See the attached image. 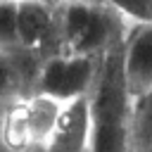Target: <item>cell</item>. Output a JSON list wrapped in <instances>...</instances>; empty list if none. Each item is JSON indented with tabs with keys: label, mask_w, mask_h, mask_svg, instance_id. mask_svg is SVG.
<instances>
[{
	"label": "cell",
	"mask_w": 152,
	"mask_h": 152,
	"mask_svg": "<svg viewBox=\"0 0 152 152\" xmlns=\"http://www.w3.org/2000/svg\"><path fill=\"white\" fill-rule=\"evenodd\" d=\"M62 104L45 95H26L0 109V131L12 152H43Z\"/></svg>",
	"instance_id": "3957f363"
},
{
	"label": "cell",
	"mask_w": 152,
	"mask_h": 152,
	"mask_svg": "<svg viewBox=\"0 0 152 152\" xmlns=\"http://www.w3.org/2000/svg\"><path fill=\"white\" fill-rule=\"evenodd\" d=\"M43 152H90L88 97L62 104V112Z\"/></svg>",
	"instance_id": "52a82bcc"
},
{
	"label": "cell",
	"mask_w": 152,
	"mask_h": 152,
	"mask_svg": "<svg viewBox=\"0 0 152 152\" xmlns=\"http://www.w3.org/2000/svg\"><path fill=\"white\" fill-rule=\"evenodd\" d=\"M17 45L40 62L59 55L57 2L24 0L17 2Z\"/></svg>",
	"instance_id": "5b68a950"
},
{
	"label": "cell",
	"mask_w": 152,
	"mask_h": 152,
	"mask_svg": "<svg viewBox=\"0 0 152 152\" xmlns=\"http://www.w3.org/2000/svg\"><path fill=\"white\" fill-rule=\"evenodd\" d=\"M131 152H152V90L133 102Z\"/></svg>",
	"instance_id": "9c48e42d"
},
{
	"label": "cell",
	"mask_w": 152,
	"mask_h": 152,
	"mask_svg": "<svg viewBox=\"0 0 152 152\" xmlns=\"http://www.w3.org/2000/svg\"><path fill=\"white\" fill-rule=\"evenodd\" d=\"M40 59L24 50H0V107L33 95Z\"/></svg>",
	"instance_id": "ba28073f"
},
{
	"label": "cell",
	"mask_w": 152,
	"mask_h": 152,
	"mask_svg": "<svg viewBox=\"0 0 152 152\" xmlns=\"http://www.w3.org/2000/svg\"><path fill=\"white\" fill-rule=\"evenodd\" d=\"M2 109V107H0ZM0 152H12L10 147H7V142H5V138H2V131H0Z\"/></svg>",
	"instance_id": "7c38bea8"
},
{
	"label": "cell",
	"mask_w": 152,
	"mask_h": 152,
	"mask_svg": "<svg viewBox=\"0 0 152 152\" xmlns=\"http://www.w3.org/2000/svg\"><path fill=\"white\" fill-rule=\"evenodd\" d=\"M100 57H76V55H52L40 62L33 93L45 95L59 104L88 97L95 76H97Z\"/></svg>",
	"instance_id": "277c9868"
},
{
	"label": "cell",
	"mask_w": 152,
	"mask_h": 152,
	"mask_svg": "<svg viewBox=\"0 0 152 152\" xmlns=\"http://www.w3.org/2000/svg\"><path fill=\"white\" fill-rule=\"evenodd\" d=\"M12 2H24V0H12ZM45 2H62V0H45Z\"/></svg>",
	"instance_id": "4fadbf2b"
},
{
	"label": "cell",
	"mask_w": 152,
	"mask_h": 152,
	"mask_svg": "<svg viewBox=\"0 0 152 152\" xmlns=\"http://www.w3.org/2000/svg\"><path fill=\"white\" fill-rule=\"evenodd\" d=\"M90 152H131L133 97L124 76V43L100 57L95 86L88 95Z\"/></svg>",
	"instance_id": "6da1fadb"
},
{
	"label": "cell",
	"mask_w": 152,
	"mask_h": 152,
	"mask_svg": "<svg viewBox=\"0 0 152 152\" xmlns=\"http://www.w3.org/2000/svg\"><path fill=\"white\" fill-rule=\"evenodd\" d=\"M124 76L133 102L152 90V24L128 28L124 40Z\"/></svg>",
	"instance_id": "8992f818"
},
{
	"label": "cell",
	"mask_w": 152,
	"mask_h": 152,
	"mask_svg": "<svg viewBox=\"0 0 152 152\" xmlns=\"http://www.w3.org/2000/svg\"><path fill=\"white\" fill-rule=\"evenodd\" d=\"M102 2L109 5L131 26L152 24V0H102Z\"/></svg>",
	"instance_id": "30bf717a"
},
{
	"label": "cell",
	"mask_w": 152,
	"mask_h": 152,
	"mask_svg": "<svg viewBox=\"0 0 152 152\" xmlns=\"http://www.w3.org/2000/svg\"><path fill=\"white\" fill-rule=\"evenodd\" d=\"M0 50H19L17 45V2L0 0Z\"/></svg>",
	"instance_id": "8fae6325"
},
{
	"label": "cell",
	"mask_w": 152,
	"mask_h": 152,
	"mask_svg": "<svg viewBox=\"0 0 152 152\" xmlns=\"http://www.w3.org/2000/svg\"><path fill=\"white\" fill-rule=\"evenodd\" d=\"M59 52L76 57H102L126 40V24L102 0H62L57 2Z\"/></svg>",
	"instance_id": "7a4b0ae2"
}]
</instances>
